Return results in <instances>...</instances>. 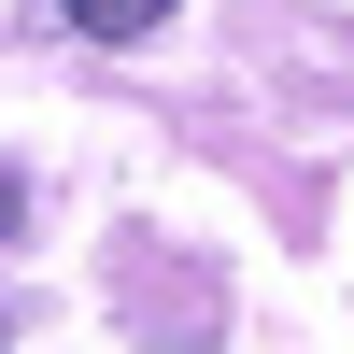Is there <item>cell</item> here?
<instances>
[{
  "label": "cell",
  "instance_id": "6da1fadb",
  "mask_svg": "<svg viewBox=\"0 0 354 354\" xmlns=\"http://www.w3.org/2000/svg\"><path fill=\"white\" fill-rule=\"evenodd\" d=\"M156 15H170V0H71V28H85V43H142Z\"/></svg>",
  "mask_w": 354,
  "mask_h": 354
}]
</instances>
